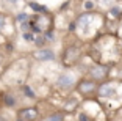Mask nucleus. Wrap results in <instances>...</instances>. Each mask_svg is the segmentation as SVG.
<instances>
[{
    "instance_id": "obj_1",
    "label": "nucleus",
    "mask_w": 122,
    "mask_h": 121,
    "mask_svg": "<svg viewBox=\"0 0 122 121\" xmlns=\"http://www.w3.org/2000/svg\"><path fill=\"white\" fill-rule=\"evenodd\" d=\"M81 55H83V50L80 49V47H77V46H69L67 49L64 50V53H63V63H64L66 66L75 64L77 61L81 58Z\"/></svg>"
},
{
    "instance_id": "obj_2",
    "label": "nucleus",
    "mask_w": 122,
    "mask_h": 121,
    "mask_svg": "<svg viewBox=\"0 0 122 121\" xmlns=\"http://www.w3.org/2000/svg\"><path fill=\"white\" fill-rule=\"evenodd\" d=\"M19 121H38L39 118V112L35 107H27V109H22L19 110Z\"/></svg>"
},
{
    "instance_id": "obj_3",
    "label": "nucleus",
    "mask_w": 122,
    "mask_h": 121,
    "mask_svg": "<svg viewBox=\"0 0 122 121\" xmlns=\"http://www.w3.org/2000/svg\"><path fill=\"white\" fill-rule=\"evenodd\" d=\"M89 74H91L94 82H96V80H103L108 75V66L107 64H94L92 68H91Z\"/></svg>"
},
{
    "instance_id": "obj_4",
    "label": "nucleus",
    "mask_w": 122,
    "mask_h": 121,
    "mask_svg": "<svg viewBox=\"0 0 122 121\" xmlns=\"http://www.w3.org/2000/svg\"><path fill=\"white\" fill-rule=\"evenodd\" d=\"M75 85V75L74 74H61L56 79V86L61 90H69Z\"/></svg>"
},
{
    "instance_id": "obj_5",
    "label": "nucleus",
    "mask_w": 122,
    "mask_h": 121,
    "mask_svg": "<svg viewBox=\"0 0 122 121\" xmlns=\"http://www.w3.org/2000/svg\"><path fill=\"white\" fill-rule=\"evenodd\" d=\"M77 90H78V93L88 96V94H92L97 90V85H96L94 80H81V82L77 85Z\"/></svg>"
},
{
    "instance_id": "obj_6",
    "label": "nucleus",
    "mask_w": 122,
    "mask_h": 121,
    "mask_svg": "<svg viewBox=\"0 0 122 121\" xmlns=\"http://www.w3.org/2000/svg\"><path fill=\"white\" fill-rule=\"evenodd\" d=\"M33 58L38 61H50L55 58V53H53V50L42 47V49H38L36 52H33Z\"/></svg>"
},
{
    "instance_id": "obj_7",
    "label": "nucleus",
    "mask_w": 122,
    "mask_h": 121,
    "mask_svg": "<svg viewBox=\"0 0 122 121\" xmlns=\"http://www.w3.org/2000/svg\"><path fill=\"white\" fill-rule=\"evenodd\" d=\"M97 93H99V96H102V98H111L116 93V88H114L113 83H103V85H100L97 88Z\"/></svg>"
},
{
    "instance_id": "obj_8",
    "label": "nucleus",
    "mask_w": 122,
    "mask_h": 121,
    "mask_svg": "<svg viewBox=\"0 0 122 121\" xmlns=\"http://www.w3.org/2000/svg\"><path fill=\"white\" fill-rule=\"evenodd\" d=\"M91 21H92V14H89V13H85V14H81V16L78 17V21H77L75 25H78L83 32H86V29H88V25L91 24Z\"/></svg>"
},
{
    "instance_id": "obj_9",
    "label": "nucleus",
    "mask_w": 122,
    "mask_h": 121,
    "mask_svg": "<svg viewBox=\"0 0 122 121\" xmlns=\"http://www.w3.org/2000/svg\"><path fill=\"white\" fill-rule=\"evenodd\" d=\"M2 101H3V104L6 107H14L16 105V98L11 94V93H6V94H3L2 96Z\"/></svg>"
},
{
    "instance_id": "obj_10",
    "label": "nucleus",
    "mask_w": 122,
    "mask_h": 121,
    "mask_svg": "<svg viewBox=\"0 0 122 121\" xmlns=\"http://www.w3.org/2000/svg\"><path fill=\"white\" fill-rule=\"evenodd\" d=\"M77 105H78V101H77L75 98H71V99H67L64 109H66V110H69V112H74L77 109Z\"/></svg>"
},
{
    "instance_id": "obj_11",
    "label": "nucleus",
    "mask_w": 122,
    "mask_h": 121,
    "mask_svg": "<svg viewBox=\"0 0 122 121\" xmlns=\"http://www.w3.org/2000/svg\"><path fill=\"white\" fill-rule=\"evenodd\" d=\"M63 118H64V115L63 113H53V115H50V116L47 118V121H63Z\"/></svg>"
},
{
    "instance_id": "obj_12",
    "label": "nucleus",
    "mask_w": 122,
    "mask_h": 121,
    "mask_svg": "<svg viewBox=\"0 0 122 121\" xmlns=\"http://www.w3.org/2000/svg\"><path fill=\"white\" fill-rule=\"evenodd\" d=\"M22 38L25 39V41H28V43H33V41H35V35L30 33V32H25L24 35H22Z\"/></svg>"
},
{
    "instance_id": "obj_13",
    "label": "nucleus",
    "mask_w": 122,
    "mask_h": 121,
    "mask_svg": "<svg viewBox=\"0 0 122 121\" xmlns=\"http://www.w3.org/2000/svg\"><path fill=\"white\" fill-rule=\"evenodd\" d=\"M30 6H31L35 11H47L46 6H41V5H36V3H30Z\"/></svg>"
},
{
    "instance_id": "obj_14",
    "label": "nucleus",
    "mask_w": 122,
    "mask_h": 121,
    "mask_svg": "<svg viewBox=\"0 0 122 121\" xmlns=\"http://www.w3.org/2000/svg\"><path fill=\"white\" fill-rule=\"evenodd\" d=\"M111 14L114 16V17H119V16H121V8L119 6H113L111 8Z\"/></svg>"
},
{
    "instance_id": "obj_15",
    "label": "nucleus",
    "mask_w": 122,
    "mask_h": 121,
    "mask_svg": "<svg viewBox=\"0 0 122 121\" xmlns=\"http://www.w3.org/2000/svg\"><path fill=\"white\" fill-rule=\"evenodd\" d=\"M5 22H6V17H5V14L0 13V32L5 29Z\"/></svg>"
},
{
    "instance_id": "obj_16",
    "label": "nucleus",
    "mask_w": 122,
    "mask_h": 121,
    "mask_svg": "<svg viewBox=\"0 0 122 121\" xmlns=\"http://www.w3.org/2000/svg\"><path fill=\"white\" fill-rule=\"evenodd\" d=\"M24 93H25L28 98H35V93L30 90V86H24Z\"/></svg>"
},
{
    "instance_id": "obj_17",
    "label": "nucleus",
    "mask_w": 122,
    "mask_h": 121,
    "mask_svg": "<svg viewBox=\"0 0 122 121\" xmlns=\"http://www.w3.org/2000/svg\"><path fill=\"white\" fill-rule=\"evenodd\" d=\"M28 19V16L25 14V13H20V14H17V21L19 22H24V21H27Z\"/></svg>"
},
{
    "instance_id": "obj_18",
    "label": "nucleus",
    "mask_w": 122,
    "mask_h": 121,
    "mask_svg": "<svg viewBox=\"0 0 122 121\" xmlns=\"http://www.w3.org/2000/svg\"><path fill=\"white\" fill-rule=\"evenodd\" d=\"M20 29H22V32L25 33L27 30L30 29V22H22V24H20Z\"/></svg>"
},
{
    "instance_id": "obj_19",
    "label": "nucleus",
    "mask_w": 122,
    "mask_h": 121,
    "mask_svg": "<svg viewBox=\"0 0 122 121\" xmlns=\"http://www.w3.org/2000/svg\"><path fill=\"white\" fill-rule=\"evenodd\" d=\"M33 43H36V44H38V46H42V44L46 43V39H44V38H36L35 41H33Z\"/></svg>"
},
{
    "instance_id": "obj_20",
    "label": "nucleus",
    "mask_w": 122,
    "mask_h": 121,
    "mask_svg": "<svg viewBox=\"0 0 122 121\" xmlns=\"http://www.w3.org/2000/svg\"><path fill=\"white\" fill-rule=\"evenodd\" d=\"M100 5L102 6H110L111 5V0H100Z\"/></svg>"
},
{
    "instance_id": "obj_21",
    "label": "nucleus",
    "mask_w": 122,
    "mask_h": 121,
    "mask_svg": "<svg viewBox=\"0 0 122 121\" xmlns=\"http://www.w3.org/2000/svg\"><path fill=\"white\" fill-rule=\"evenodd\" d=\"M92 6H94L92 2H85V8H86V10H91Z\"/></svg>"
},
{
    "instance_id": "obj_22",
    "label": "nucleus",
    "mask_w": 122,
    "mask_h": 121,
    "mask_svg": "<svg viewBox=\"0 0 122 121\" xmlns=\"http://www.w3.org/2000/svg\"><path fill=\"white\" fill-rule=\"evenodd\" d=\"M75 27H77V25H75V22H72V24L69 25V32H74V30H75Z\"/></svg>"
},
{
    "instance_id": "obj_23",
    "label": "nucleus",
    "mask_w": 122,
    "mask_h": 121,
    "mask_svg": "<svg viewBox=\"0 0 122 121\" xmlns=\"http://www.w3.org/2000/svg\"><path fill=\"white\" fill-rule=\"evenodd\" d=\"M6 43V39H5V36L3 35H0V46H2V44H5Z\"/></svg>"
},
{
    "instance_id": "obj_24",
    "label": "nucleus",
    "mask_w": 122,
    "mask_h": 121,
    "mask_svg": "<svg viewBox=\"0 0 122 121\" xmlns=\"http://www.w3.org/2000/svg\"><path fill=\"white\" fill-rule=\"evenodd\" d=\"M86 120H88V118H86V115H85V113L80 115V121H86Z\"/></svg>"
},
{
    "instance_id": "obj_25",
    "label": "nucleus",
    "mask_w": 122,
    "mask_h": 121,
    "mask_svg": "<svg viewBox=\"0 0 122 121\" xmlns=\"http://www.w3.org/2000/svg\"><path fill=\"white\" fill-rule=\"evenodd\" d=\"M0 121H8V120H6L5 116H2V115H0Z\"/></svg>"
},
{
    "instance_id": "obj_26",
    "label": "nucleus",
    "mask_w": 122,
    "mask_h": 121,
    "mask_svg": "<svg viewBox=\"0 0 122 121\" xmlns=\"http://www.w3.org/2000/svg\"><path fill=\"white\" fill-rule=\"evenodd\" d=\"M8 3H16V2H17V0H6Z\"/></svg>"
}]
</instances>
